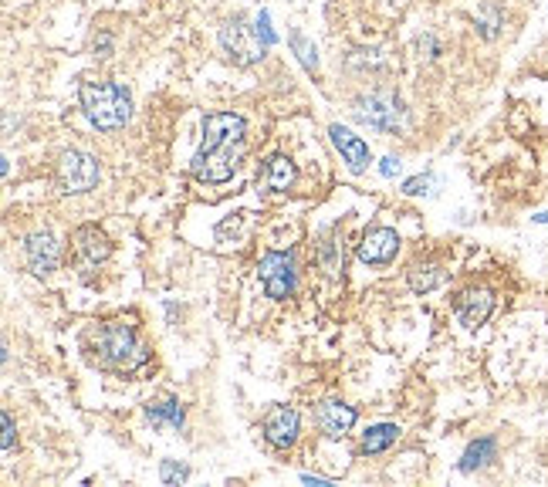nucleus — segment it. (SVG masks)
Instances as JSON below:
<instances>
[{
    "label": "nucleus",
    "instance_id": "a878e982",
    "mask_svg": "<svg viewBox=\"0 0 548 487\" xmlns=\"http://www.w3.org/2000/svg\"><path fill=\"white\" fill-rule=\"evenodd\" d=\"M254 31H258V38L268 44V48H274L278 44V34L271 31V17H268V11H261L258 17H254Z\"/></svg>",
    "mask_w": 548,
    "mask_h": 487
},
{
    "label": "nucleus",
    "instance_id": "4be33fe9",
    "mask_svg": "<svg viewBox=\"0 0 548 487\" xmlns=\"http://www.w3.org/2000/svg\"><path fill=\"white\" fill-rule=\"evenodd\" d=\"M349 68L352 72H359V75H379V72H386V58H383V51L359 48V51H352L349 55Z\"/></svg>",
    "mask_w": 548,
    "mask_h": 487
},
{
    "label": "nucleus",
    "instance_id": "aec40b11",
    "mask_svg": "<svg viewBox=\"0 0 548 487\" xmlns=\"http://www.w3.org/2000/svg\"><path fill=\"white\" fill-rule=\"evenodd\" d=\"M447 281V274L440 264H413L410 271H406V285H410L417 295H427V291H437L440 285Z\"/></svg>",
    "mask_w": 548,
    "mask_h": 487
},
{
    "label": "nucleus",
    "instance_id": "1a4fd4ad",
    "mask_svg": "<svg viewBox=\"0 0 548 487\" xmlns=\"http://www.w3.org/2000/svg\"><path fill=\"white\" fill-rule=\"evenodd\" d=\"M112 258V241L95 224H85L75 230V261L82 268V278L92 281V274Z\"/></svg>",
    "mask_w": 548,
    "mask_h": 487
},
{
    "label": "nucleus",
    "instance_id": "4468645a",
    "mask_svg": "<svg viewBox=\"0 0 548 487\" xmlns=\"http://www.w3.org/2000/svg\"><path fill=\"white\" fill-rule=\"evenodd\" d=\"M329 139H332V146L339 149V156H342V163L349 166V173H366L369 170V163H373V153H369V143L362 136H356L352 129L346 126H339V122H332L329 126Z\"/></svg>",
    "mask_w": 548,
    "mask_h": 487
},
{
    "label": "nucleus",
    "instance_id": "39448f33",
    "mask_svg": "<svg viewBox=\"0 0 548 487\" xmlns=\"http://www.w3.org/2000/svg\"><path fill=\"white\" fill-rule=\"evenodd\" d=\"M217 44H220V51H224V58L237 68L258 65V61H264V51H268V44L258 38V31L247 28L244 14L231 17V21L217 31Z\"/></svg>",
    "mask_w": 548,
    "mask_h": 487
},
{
    "label": "nucleus",
    "instance_id": "c85d7f7f",
    "mask_svg": "<svg viewBox=\"0 0 548 487\" xmlns=\"http://www.w3.org/2000/svg\"><path fill=\"white\" fill-rule=\"evenodd\" d=\"M92 51L99 58H109V51H112V38H109V34H99V38L92 41Z\"/></svg>",
    "mask_w": 548,
    "mask_h": 487
},
{
    "label": "nucleus",
    "instance_id": "9b49d317",
    "mask_svg": "<svg viewBox=\"0 0 548 487\" xmlns=\"http://www.w3.org/2000/svg\"><path fill=\"white\" fill-rule=\"evenodd\" d=\"M24 261H28L34 278L55 274L61 264V247L55 241V234H51V230H34V234L24 237Z\"/></svg>",
    "mask_w": 548,
    "mask_h": 487
},
{
    "label": "nucleus",
    "instance_id": "f257e3e1",
    "mask_svg": "<svg viewBox=\"0 0 548 487\" xmlns=\"http://www.w3.org/2000/svg\"><path fill=\"white\" fill-rule=\"evenodd\" d=\"M200 132V149L190 159L193 180L203 187H224L241 170L247 153V119L237 112H207Z\"/></svg>",
    "mask_w": 548,
    "mask_h": 487
},
{
    "label": "nucleus",
    "instance_id": "f3484780",
    "mask_svg": "<svg viewBox=\"0 0 548 487\" xmlns=\"http://www.w3.org/2000/svg\"><path fill=\"white\" fill-rule=\"evenodd\" d=\"M143 413L156 430H163V427L183 430V423H187V410H183V403L176 400V396H170V400H163V403H146Z\"/></svg>",
    "mask_w": 548,
    "mask_h": 487
},
{
    "label": "nucleus",
    "instance_id": "423d86ee",
    "mask_svg": "<svg viewBox=\"0 0 548 487\" xmlns=\"http://www.w3.org/2000/svg\"><path fill=\"white\" fill-rule=\"evenodd\" d=\"M99 176H102L99 159H95L92 153H85V149H65V153L58 156V163H55L58 190L72 193V197L99 187Z\"/></svg>",
    "mask_w": 548,
    "mask_h": 487
},
{
    "label": "nucleus",
    "instance_id": "b1692460",
    "mask_svg": "<svg viewBox=\"0 0 548 487\" xmlns=\"http://www.w3.org/2000/svg\"><path fill=\"white\" fill-rule=\"evenodd\" d=\"M430 187H433V173H420L403 183V193L406 197H423V193H430Z\"/></svg>",
    "mask_w": 548,
    "mask_h": 487
},
{
    "label": "nucleus",
    "instance_id": "ddd939ff",
    "mask_svg": "<svg viewBox=\"0 0 548 487\" xmlns=\"http://www.w3.org/2000/svg\"><path fill=\"white\" fill-rule=\"evenodd\" d=\"M359 413L356 406L342 403V400H325L315 406V427L322 430L325 440H342L349 437V430L356 427Z\"/></svg>",
    "mask_w": 548,
    "mask_h": 487
},
{
    "label": "nucleus",
    "instance_id": "9d476101",
    "mask_svg": "<svg viewBox=\"0 0 548 487\" xmlns=\"http://www.w3.org/2000/svg\"><path fill=\"white\" fill-rule=\"evenodd\" d=\"M400 234H396L393 227H369L366 234H362V241L356 247V258L362 264H369V268H386V264L396 261V254H400Z\"/></svg>",
    "mask_w": 548,
    "mask_h": 487
},
{
    "label": "nucleus",
    "instance_id": "f8f14e48",
    "mask_svg": "<svg viewBox=\"0 0 548 487\" xmlns=\"http://www.w3.org/2000/svg\"><path fill=\"white\" fill-rule=\"evenodd\" d=\"M494 312V291L484 288V285H474V288H464L461 295L454 298V315L464 329H481L484 322L491 318Z\"/></svg>",
    "mask_w": 548,
    "mask_h": 487
},
{
    "label": "nucleus",
    "instance_id": "bb28decb",
    "mask_svg": "<svg viewBox=\"0 0 548 487\" xmlns=\"http://www.w3.org/2000/svg\"><path fill=\"white\" fill-rule=\"evenodd\" d=\"M0 420H4V454H14V444H17V427H14V416H11V410L0 413Z\"/></svg>",
    "mask_w": 548,
    "mask_h": 487
},
{
    "label": "nucleus",
    "instance_id": "0eeeda50",
    "mask_svg": "<svg viewBox=\"0 0 548 487\" xmlns=\"http://www.w3.org/2000/svg\"><path fill=\"white\" fill-rule=\"evenodd\" d=\"M258 278L271 301H285L295 295V258H291V251L264 254L258 261Z\"/></svg>",
    "mask_w": 548,
    "mask_h": 487
},
{
    "label": "nucleus",
    "instance_id": "cd10ccee",
    "mask_svg": "<svg viewBox=\"0 0 548 487\" xmlns=\"http://www.w3.org/2000/svg\"><path fill=\"white\" fill-rule=\"evenodd\" d=\"M379 173H383L386 180H393V176L400 173V159H396V156H383V159H379Z\"/></svg>",
    "mask_w": 548,
    "mask_h": 487
},
{
    "label": "nucleus",
    "instance_id": "20e7f679",
    "mask_svg": "<svg viewBox=\"0 0 548 487\" xmlns=\"http://www.w3.org/2000/svg\"><path fill=\"white\" fill-rule=\"evenodd\" d=\"M352 115H356L362 126L393 136V132H400L406 122V105L390 85H379V88H369V92L356 95Z\"/></svg>",
    "mask_w": 548,
    "mask_h": 487
},
{
    "label": "nucleus",
    "instance_id": "f03ea898",
    "mask_svg": "<svg viewBox=\"0 0 548 487\" xmlns=\"http://www.w3.org/2000/svg\"><path fill=\"white\" fill-rule=\"evenodd\" d=\"M92 356L105 373L136 376L139 369L149 366L153 352L139 339L136 325L126 322V318H116V322H105L102 329L92 335Z\"/></svg>",
    "mask_w": 548,
    "mask_h": 487
},
{
    "label": "nucleus",
    "instance_id": "a211bd4d",
    "mask_svg": "<svg viewBox=\"0 0 548 487\" xmlns=\"http://www.w3.org/2000/svg\"><path fill=\"white\" fill-rule=\"evenodd\" d=\"M400 427L396 423H373L366 433H362V444H359V454L366 457H376V454H386L396 440H400Z\"/></svg>",
    "mask_w": 548,
    "mask_h": 487
},
{
    "label": "nucleus",
    "instance_id": "5701e85b",
    "mask_svg": "<svg viewBox=\"0 0 548 487\" xmlns=\"http://www.w3.org/2000/svg\"><path fill=\"white\" fill-rule=\"evenodd\" d=\"M159 481H163L166 487L187 484L190 481V467L180 464V460H163V464H159Z\"/></svg>",
    "mask_w": 548,
    "mask_h": 487
},
{
    "label": "nucleus",
    "instance_id": "dca6fc26",
    "mask_svg": "<svg viewBox=\"0 0 548 487\" xmlns=\"http://www.w3.org/2000/svg\"><path fill=\"white\" fill-rule=\"evenodd\" d=\"M498 460V440L494 437H477L464 447L461 460H457V471L461 474H477L484 467H491Z\"/></svg>",
    "mask_w": 548,
    "mask_h": 487
},
{
    "label": "nucleus",
    "instance_id": "412c9836",
    "mask_svg": "<svg viewBox=\"0 0 548 487\" xmlns=\"http://www.w3.org/2000/svg\"><path fill=\"white\" fill-rule=\"evenodd\" d=\"M288 44H291V51L298 55V61H302V68L308 75H318V48H315V41L308 38L305 31H291L288 34Z\"/></svg>",
    "mask_w": 548,
    "mask_h": 487
},
{
    "label": "nucleus",
    "instance_id": "2eb2a0df",
    "mask_svg": "<svg viewBox=\"0 0 548 487\" xmlns=\"http://www.w3.org/2000/svg\"><path fill=\"white\" fill-rule=\"evenodd\" d=\"M298 180V166L295 159L285 156V153H271L268 163H264V173H261V183L268 187L271 193H288L295 187Z\"/></svg>",
    "mask_w": 548,
    "mask_h": 487
},
{
    "label": "nucleus",
    "instance_id": "7ed1b4c3",
    "mask_svg": "<svg viewBox=\"0 0 548 487\" xmlns=\"http://www.w3.org/2000/svg\"><path fill=\"white\" fill-rule=\"evenodd\" d=\"M78 109L88 126L99 132H116L132 119V95L119 82H82L78 85Z\"/></svg>",
    "mask_w": 548,
    "mask_h": 487
},
{
    "label": "nucleus",
    "instance_id": "6ab92c4d",
    "mask_svg": "<svg viewBox=\"0 0 548 487\" xmlns=\"http://www.w3.org/2000/svg\"><path fill=\"white\" fill-rule=\"evenodd\" d=\"M474 28L484 41H494L501 34V28H505V7H501L498 0H481V7H477L474 14Z\"/></svg>",
    "mask_w": 548,
    "mask_h": 487
},
{
    "label": "nucleus",
    "instance_id": "393cba45",
    "mask_svg": "<svg viewBox=\"0 0 548 487\" xmlns=\"http://www.w3.org/2000/svg\"><path fill=\"white\" fill-rule=\"evenodd\" d=\"M318 258H322V268L329 271V274H339V254H335V244L329 241V237H325L322 244H318Z\"/></svg>",
    "mask_w": 548,
    "mask_h": 487
},
{
    "label": "nucleus",
    "instance_id": "6e6552de",
    "mask_svg": "<svg viewBox=\"0 0 548 487\" xmlns=\"http://www.w3.org/2000/svg\"><path fill=\"white\" fill-rule=\"evenodd\" d=\"M261 433L274 450H291L298 444V433H302V413L288 403H274L271 410L264 413Z\"/></svg>",
    "mask_w": 548,
    "mask_h": 487
},
{
    "label": "nucleus",
    "instance_id": "7c9ffc66",
    "mask_svg": "<svg viewBox=\"0 0 548 487\" xmlns=\"http://www.w3.org/2000/svg\"><path fill=\"white\" fill-rule=\"evenodd\" d=\"M532 220H535V224H545V227H548V210H542V214H535Z\"/></svg>",
    "mask_w": 548,
    "mask_h": 487
},
{
    "label": "nucleus",
    "instance_id": "c756f323",
    "mask_svg": "<svg viewBox=\"0 0 548 487\" xmlns=\"http://www.w3.org/2000/svg\"><path fill=\"white\" fill-rule=\"evenodd\" d=\"M302 481H305V484H315V487H325V484H332L329 477H315V474H302Z\"/></svg>",
    "mask_w": 548,
    "mask_h": 487
}]
</instances>
